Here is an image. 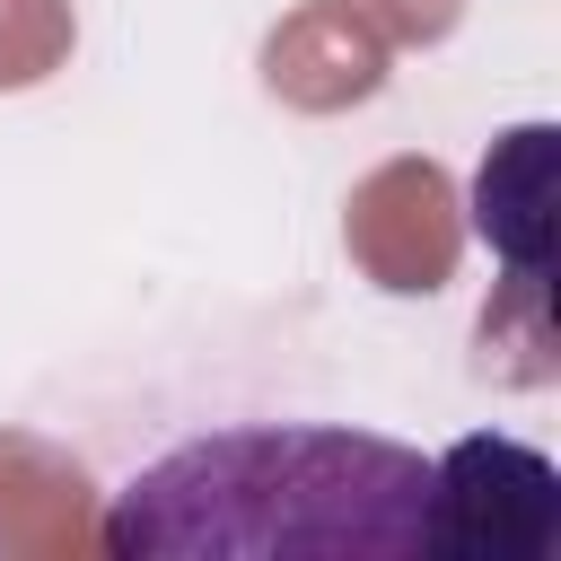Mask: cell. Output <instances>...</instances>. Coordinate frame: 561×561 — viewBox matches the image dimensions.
Here are the masks:
<instances>
[{"instance_id": "obj_1", "label": "cell", "mask_w": 561, "mask_h": 561, "mask_svg": "<svg viewBox=\"0 0 561 561\" xmlns=\"http://www.w3.org/2000/svg\"><path fill=\"white\" fill-rule=\"evenodd\" d=\"M96 543L114 561H430V456L351 421H228L149 456Z\"/></svg>"}, {"instance_id": "obj_2", "label": "cell", "mask_w": 561, "mask_h": 561, "mask_svg": "<svg viewBox=\"0 0 561 561\" xmlns=\"http://www.w3.org/2000/svg\"><path fill=\"white\" fill-rule=\"evenodd\" d=\"M561 535V473L508 430L430 456V561H535Z\"/></svg>"}, {"instance_id": "obj_3", "label": "cell", "mask_w": 561, "mask_h": 561, "mask_svg": "<svg viewBox=\"0 0 561 561\" xmlns=\"http://www.w3.org/2000/svg\"><path fill=\"white\" fill-rule=\"evenodd\" d=\"M473 237L500 254V272L543 298L552 280V123H517L473 167Z\"/></svg>"}]
</instances>
